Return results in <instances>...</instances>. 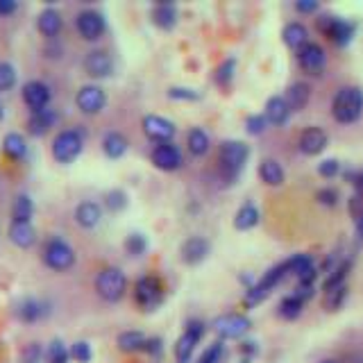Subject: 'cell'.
Returning <instances> with one entry per match:
<instances>
[{"label":"cell","mask_w":363,"mask_h":363,"mask_svg":"<svg viewBox=\"0 0 363 363\" xmlns=\"http://www.w3.org/2000/svg\"><path fill=\"white\" fill-rule=\"evenodd\" d=\"M259 177L261 182H266L268 186H281L284 179H286V173H284V168L277 159H264L259 166Z\"/></svg>","instance_id":"obj_31"},{"label":"cell","mask_w":363,"mask_h":363,"mask_svg":"<svg viewBox=\"0 0 363 363\" xmlns=\"http://www.w3.org/2000/svg\"><path fill=\"white\" fill-rule=\"evenodd\" d=\"M43 354H45V347L37 343V340H32V343L23 347L18 363H43Z\"/></svg>","instance_id":"obj_42"},{"label":"cell","mask_w":363,"mask_h":363,"mask_svg":"<svg viewBox=\"0 0 363 363\" xmlns=\"http://www.w3.org/2000/svg\"><path fill=\"white\" fill-rule=\"evenodd\" d=\"M96 293L105 302H121L128 293V277L121 268H102L96 277Z\"/></svg>","instance_id":"obj_5"},{"label":"cell","mask_w":363,"mask_h":363,"mask_svg":"<svg viewBox=\"0 0 363 363\" xmlns=\"http://www.w3.org/2000/svg\"><path fill=\"white\" fill-rule=\"evenodd\" d=\"M363 113V91L359 86H343L334 96V102H332V116L343 123V125H350V123H357Z\"/></svg>","instance_id":"obj_1"},{"label":"cell","mask_w":363,"mask_h":363,"mask_svg":"<svg viewBox=\"0 0 363 363\" xmlns=\"http://www.w3.org/2000/svg\"><path fill=\"white\" fill-rule=\"evenodd\" d=\"M268 128V121L264 113H252V116H247L245 118V132L247 134H252V136H259V134H264Z\"/></svg>","instance_id":"obj_48"},{"label":"cell","mask_w":363,"mask_h":363,"mask_svg":"<svg viewBox=\"0 0 363 363\" xmlns=\"http://www.w3.org/2000/svg\"><path fill=\"white\" fill-rule=\"evenodd\" d=\"M309 98H311V89L306 82H293L286 89V96H284L291 111H302L306 105H309Z\"/></svg>","instance_id":"obj_28"},{"label":"cell","mask_w":363,"mask_h":363,"mask_svg":"<svg viewBox=\"0 0 363 363\" xmlns=\"http://www.w3.org/2000/svg\"><path fill=\"white\" fill-rule=\"evenodd\" d=\"M41 259H43V264L48 266L50 270L66 272V270H71L75 266L77 255H75L73 245L68 243V241H64L62 236H52V238L45 241Z\"/></svg>","instance_id":"obj_3"},{"label":"cell","mask_w":363,"mask_h":363,"mask_svg":"<svg viewBox=\"0 0 363 363\" xmlns=\"http://www.w3.org/2000/svg\"><path fill=\"white\" fill-rule=\"evenodd\" d=\"M295 9H298L300 14H313V11L320 9V5H318V0H298Z\"/></svg>","instance_id":"obj_54"},{"label":"cell","mask_w":363,"mask_h":363,"mask_svg":"<svg viewBox=\"0 0 363 363\" xmlns=\"http://www.w3.org/2000/svg\"><path fill=\"white\" fill-rule=\"evenodd\" d=\"M68 352H71V359L77 363H91V359H94V350H91L86 340H75V343L68 347Z\"/></svg>","instance_id":"obj_46"},{"label":"cell","mask_w":363,"mask_h":363,"mask_svg":"<svg viewBox=\"0 0 363 363\" xmlns=\"http://www.w3.org/2000/svg\"><path fill=\"white\" fill-rule=\"evenodd\" d=\"M325 62H327V55L323 50V45H318V43L309 41L304 48L298 50V64L306 73H320L325 68Z\"/></svg>","instance_id":"obj_20"},{"label":"cell","mask_w":363,"mask_h":363,"mask_svg":"<svg viewBox=\"0 0 363 363\" xmlns=\"http://www.w3.org/2000/svg\"><path fill=\"white\" fill-rule=\"evenodd\" d=\"M134 300L143 306L145 311H155L159 304L164 302V286L162 281L152 275H145L141 279H136L134 284Z\"/></svg>","instance_id":"obj_7"},{"label":"cell","mask_w":363,"mask_h":363,"mask_svg":"<svg viewBox=\"0 0 363 363\" xmlns=\"http://www.w3.org/2000/svg\"><path fill=\"white\" fill-rule=\"evenodd\" d=\"M204 332H207V325L202 320H189L184 334L179 336V340L175 343V359L177 363H189L193 352H196L198 343L204 338Z\"/></svg>","instance_id":"obj_8"},{"label":"cell","mask_w":363,"mask_h":363,"mask_svg":"<svg viewBox=\"0 0 363 363\" xmlns=\"http://www.w3.org/2000/svg\"><path fill=\"white\" fill-rule=\"evenodd\" d=\"M186 147H189V152H191L193 157H204V155L209 152V147H211L209 134L204 132L202 128H193V130L189 132Z\"/></svg>","instance_id":"obj_34"},{"label":"cell","mask_w":363,"mask_h":363,"mask_svg":"<svg viewBox=\"0 0 363 363\" xmlns=\"http://www.w3.org/2000/svg\"><path fill=\"white\" fill-rule=\"evenodd\" d=\"M313 284H298V289H295V298L298 300H302V302H306V300H311L313 298Z\"/></svg>","instance_id":"obj_53"},{"label":"cell","mask_w":363,"mask_h":363,"mask_svg":"<svg viewBox=\"0 0 363 363\" xmlns=\"http://www.w3.org/2000/svg\"><path fill=\"white\" fill-rule=\"evenodd\" d=\"M75 28L84 41H98L107 30V21L96 9H82L75 16Z\"/></svg>","instance_id":"obj_10"},{"label":"cell","mask_w":363,"mask_h":363,"mask_svg":"<svg viewBox=\"0 0 363 363\" xmlns=\"http://www.w3.org/2000/svg\"><path fill=\"white\" fill-rule=\"evenodd\" d=\"M75 105L77 109L86 113V116H96L107 105V94L105 89L98 86V84H84L82 89L77 91L75 96Z\"/></svg>","instance_id":"obj_13"},{"label":"cell","mask_w":363,"mask_h":363,"mask_svg":"<svg viewBox=\"0 0 363 363\" xmlns=\"http://www.w3.org/2000/svg\"><path fill=\"white\" fill-rule=\"evenodd\" d=\"M32 216H34V200L28 193H21V196H16L14 204H11V220L32 223Z\"/></svg>","instance_id":"obj_35"},{"label":"cell","mask_w":363,"mask_h":363,"mask_svg":"<svg viewBox=\"0 0 363 363\" xmlns=\"http://www.w3.org/2000/svg\"><path fill=\"white\" fill-rule=\"evenodd\" d=\"M150 18L159 30H173L177 26V7L173 3H157L150 11Z\"/></svg>","instance_id":"obj_26"},{"label":"cell","mask_w":363,"mask_h":363,"mask_svg":"<svg viewBox=\"0 0 363 363\" xmlns=\"http://www.w3.org/2000/svg\"><path fill=\"white\" fill-rule=\"evenodd\" d=\"M143 352H147L150 357H159L164 352V343H162V338H145V345H143Z\"/></svg>","instance_id":"obj_52"},{"label":"cell","mask_w":363,"mask_h":363,"mask_svg":"<svg viewBox=\"0 0 363 363\" xmlns=\"http://www.w3.org/2000/svg\"><path fill=\"white\" fill-rule=\"evenodd\" d=\"M241 363H250V359H243V361H241Z\"/></svg>","instance_id":"obj_60"},{"label":"cell","mask_w":363,"mask_h":363,"mask_svg":"<svg viewBox=\"0 0 363 363\" xmlns=\"http://www.w3.org/2000/svg\"><path fill=\"white\" fill-rule=\"evenodd\" d=\"M168 98L170 100H200V91L196 89H184V86H170L168 89Z\"/></svg>","instance_id":"obj_49"},{"label":"cell","mask_w":363,"mask_h":363,"mask_svg":"<svg viewBox=\"0 0 363 363\" xmlns=\"http://www.w3.org/2000/svg\"><path fill=\"white\" fill-rule=\"evenodd\" d=\"M52 313L50 302L39 300V298H23L14 304V315L16 320L26 323V325H34L39 320H45Z\"/></svg>","instance_id":"obj_12"},{"label":"cell","mask_w":363,"mask_h":363,"mask_svg":"<svg viewBox=\"0 0 363 363\" xmlns=\"http://www.w3.org/2000/svg\"><path fill=\"white\" fill-rule=\"evenodd\" d=\"M84 71L94 79H105L113 73V60L107 50H91L84 57Z\"/></svg>","instance_id":"obj_17"},{"label":"cell","mask_w":363,"mask_h":363,"mask_svg":"<svg viewBox=\"0 0 363 363\" xmlns=\"http://www.w3.org/2000/svg\"><path fill=\"white\" fill-rule=\"evenodd\" d=\"M250 157V147L243 141H225L220 145V152H218V166H220V175L227 184L241 175V170Z\"/></svg>","instance_id":"obj_2"},{"label":"cell","mask_w":363,"mask_h":363,"mask_svg":"<svg viewBox=\"0 0 363 363\" xmlns=\"http://www.w3.org/2000/svg\"><path fill=\"white\" fill-rule=\"evenodd\" d=\"M118 350L121 352H128V354H134V352H143L145 345V336L136 329H128V332H121L118 334Z\"/></svg>","instance_id":"obj_36"},{"label":"cell","mask_w":363,"mask_h":363,"mask_svg":"<svg viewBox=\"0 0 363 363\" xmlns=\"http://www.w3.org/2000/svg\"><path fill=\"white\" fill-rule=\"evenodd\" d=\"M3 152L14 159V162H21V159H26L28 155V141L26 136L18 134V132H7L5 139H3Z\"/></svg>","instance_id":"obj_32"},{"label":"cell","mask_w":363,"mask_h":363,"mask_svg":"<svg viewBox=\"0 0 363 363\" xmlns=\"http://www.w3.org/2000/svg\"><path fill=\"white\" fill-rule=\"evenodd\" d=\"M128 193H125L123 189H111L107 191V196H105V204H107V209H111L113 213L116 211H123L125 207H128Z\"/></svg>","instance_id":"obj_44"},{"label":"cell","mask_w":363,"mask_h":363,"mask_svg":"<svg viewBox=\"0 0 363 363\" xmlns=\"http://www.w3.org/2000/svg\"><path fill=\"white\" fill-rule=\"evenodd\" d=\"M320 363H338V361H334V359H325V361H320Z\"/></svg>","instance_id":"obj_59"},{"label":"cell","mask_w":363,"mask_h":363,"mask_svg":"<svg viewBox=\"0 0 363 363\" xmlns=\"http://www.w3.org/2000/svg\"><path fill=\"white\" fill-rule=\"evenodd\" d=\"M64 28V18L55 7H45L37 16V30L43 34L45 39H55Z\"/></svg>","instance_id":"obj_25"},{"label":"cell","mask_w":363,"mask_h":363,"mask_svg":"<svg viewBox=\"0 0 363 363\" xmlns=\"http://www.w3.org/2000/svg\"><path fill=\"white\" fill-rule=\"evenodd\" d=\"M241 352H243V354H245V359H252V357H257L259 347H257V343H255V340H245V343L241 345Z\"/></svg>","instance_id":"obj_56"},{"label":"cell","mask_w":363,"mask_h":363,"mask_svg":"<svg viewBox=\"0 0 363 363\" xmlns=\"http://www.w3.org/2000/svg\"><path fill=\"white\" fill-rule=\"evenodd\" d=\"M209 250H211V243L204 236H191V238H186L184 243H182L179 255H182V261H184V264L198 266L200 261L207 259Z\"/></svg>","instance_id":"obj_19"},{"label":"cell","mask_w":363,"mask_h":363,"mask_svg":"<svg viewBox=\"0 0 363 363\" xmlns=\"http://www.w3.org/2000/svg\"><path fill=\"white\" fill-rule=\"evenodd\" d=\"M281 39H284V43H286L291 50L298 52L300 48H304V45L309 43V32H306V28L302 26V23L293 21V23H289V26L281 30Z\"/></svg>","instance_id":"obj_30"},{"label":"cell","mask_w":363,"mask_h":363,"mask_svg":"<svg viewBox=\"0 0 363 363\" xmlns=\"http://www.w3.org/2000/svg\"><path fill=\"white\" fill-rule=\"evenodd\" d=\"M318 173H320V177L325 179H332L340 173V164L338 159H325V162L318 164Z\"/></svg>","instance_id":"obj_50"},{"label":"cell","mask_w":363,"mask_h":363,"mask_svg":"<svg viewBox=\"0 0 363 363\" xmlns=\"http://www.w3.org/2000/svg\"><path fill=\"white\" fill-rule=\"evenodd\" d=\"M82 150H84V136L77 130L57 132V136L52 139V145H50L52 159L57 164H64V166L73 164L75 159L82 155Z\"/></svg>","instance_id":"obj_4"},{"label":"cell","mask_w":363,"mask_h":363,"mask_svg":"<svg viewBox=\"0 0 363 363\" xmlns=\"http://www.w3.org/2000/svg\"><path fill=\"white\" fill-rule=\"evenodd\" d=\"M289 275V268H286V261L284 264H277L272 266L268 272H264V277H261L257 284H252L247 291H245V306H257L259 302H264L268 295L272 293V289H277L281 279Z\"/></svg>","instance_id":"obj_6"},{"label":"cell","mask_w":363,"mask_h":363,"mask_svg":"<svg viewBox=\"0 0 363 363\" xmlns=\"http://www.w3.org/2000/svg\"><path fill=\"white\" fill-rule=\"evenodd\" d=\"M128 136L111 130L107 132L105 136H102V152H105V157L109 159H121L125 152H128Z\"/></svg>","instance_id":"obj_29"},{"label":"cell","mask_w":363,"mask_h":363,"mask_svg":"<svg viewBox=\"0 0 363 363\" xmlns=\"http://www.w3.org/2000/svg\"><path fill=\"white\" fill-rule=\"evenodd\" d=\"M71 361V352H68V345L62 338H52L48 347H45L43 354V363H68Z\"/></svg>","instance_id":"obj_37"},{"label":"cell","mask_w":363,"mask_h":363,"mask_svg":"<svg viewBox=\"0 0 363 363\" xmlns=\"http://www.w3.org/2000/svg\"><path fill=\"white\" fill-rule=\"evenodd\" d=\"M250 327H252V320H250L245 313H225L213 320V332L223 340L243 338L250 332Z\"/></svg>","instance_id":"obj_9"},{"label":"cell","mask_w":363,"mask_h":363,"mask_svg":"<svg viewBox=\"0 0 363 363\" xmlns=\"http://www.w3.org/2000/svg\"><path fill=\"white\" fill-rule=\"evenodd\" d=\"M286 268L289 272H293V275L298 277L300 284H313L318 279V268L311 255H293L286 261Z\"/></svg>","instance_id":"obj_21"},{"label":"cell","mask_w":363,"mask_h":363,"mask_svg":"<svg viewBox=\"0 0 363 363\" xmlns=\"http://www.w3.org/2000/svg\"><path fill=\"white\" fill-rule=\"evenodd\" d=\"M141 125H143V132L147 139H152L157 143H170L177 132L173 123L164 116H157V113H147V116H143Z\"/></svg>","instance_id":"obj_15"},{"label":"cell","mask_w":363,"mask_h":363,"mask_svg":"<svg viewBox=\"0 0 363 363\" xmlns=\"http://www.w3.org/2000/svg\"><path fill=\"white\" fill-rule=\"evenodd\" d=\"M5 121V105H3V100H0V123Z\"/></svg>","instance_id":"obj_58"},{"label":"cell","mask_w":363,"mask_h":363,"mask_svg":"<svg viewBox=\"0 0 363 363\" xmlns=\"http://www.w3.org/2000/svg\"><path fill=\"white\" fill-rule=\"evenodd\" d=\"M264 116H266L268 125H277V128L289 121L291 109L286 105V100H284V96H272V98H268Z\"/></svg>","instance_id":"obj_27"},{"label":"cell","mask_w":363,"mask_h":363,"mask_svg":"<svg viewBox=\"0 0 363 363\" xmlns=\"http://www.w3.org/2000/svg\"><path fill=\"white\" fill-rule=\"evenodd\" d=\"M18 11L16 0H0V16H11Z\"/></svg>","instance_id":"obj_55"},{"label":"cell","mask_w":363,"mask_h":363,"mask_svg":"<svg viewBox=\"0 0 363 363\" xmlns=\"http://www.w3.org/2000/svg\"><path fill=\"white\" fill-rule=\"evenodd\" d=\"M21 98H23V102L28 105L30 111H39V109L50 107L52 91H50L48 84L41 82V79H30V82L23 84Z\"/></svg>","instance_id":"obj_14"},{"label":"cell","mask_w":363,"mask_h":363,"mask_svg":"<svg viewBox=\"0 0 363 363\" xmlns=\"http://www.w3.org/2000/svg\"><path fill=\"white\" fill-rule=\"evenodd\" d=\"M75 223L82 227V230H94V227H98L100 218H102V209L100 204L94 202V200H84L79 202L75 207Z\"/></svg>","instance_id":"obj_24"},{"label":"cell","mask_w":363,"mask_h":363,"mask_svg":"<svg viewBox=\"0 0 363 363\" xmlns=\"http://www.w3.org/2000/svg\"><path fill=\"white\" fill-rule=\"evenodd\" d=\"M234 73H236V60L234 57H227V60L216 68V84L230 86L234 79Z\"/></svg>","instance_id":"obj_40"},{"label":"cell","mask_w":363,"mask_h":363,"mask_svg":"<svg viewBox=\"0 0 363 363\" xmlns=\"http://www.w3.org/2000/svg\"><path fill=\"white\" fill-rule=\"evenodd\" d=\"M357 234H359V236L363 238V211H361V213L357 216Z\"/></svg>","instance_id":"obj_57"},{"label":"cell","mask_w":363,"mask_h":363,"mask_svg":"<svg viewBox=\"0 0 363 363\" xmlns=\"http://www.w3.org/2000/svg\"><path fill=\"white\" fill-rule=\"evenodd\" d=\"M259 218H261L259 209L255 207L252 202H245L243 207L236 211V216H234V227H236L238 232H247V230H252V227L259 225Z\"/></svg>","instance_id":"obj_33"},{"label":"cell","mask_w":363,"mask_h":363,"mask_svg":"<svg viewBox=\"0 0 363 363\" xmlns=\"http://www.w3.org/2000/svg\"><path fill=\"white\" fill-rule=\"evenodd\" d=\"M318 28H320V32L325 34V37H329L336 45H340V48L347 45L352 41V37H354V23L329 16V14L318 18Z\"/></svg>","instance_id":"obj_11"},{"label":"cell","mask_w":363,"mask_h":363,"mask_svg":"<svg viewBox=\"0 0 363 363\" xmlns=\"http://www.w3.org/2000/svg\"><path fill=\"white\" fill-rule=\"evenodd\" d=\"M9 241L14 243L21 250H30L34 243H37V230H34L32 223H16L11 220L9 223V230H7Z\"/></svg>","instance_id":"obj_23"},{"label":"cell","mask_w":363,"mask_h":363,"mask_svg":"<svg viewBox=\"0 0 363 363\" xmlns=\"http://www.w3.org/2000/svg\"><path fill=\"white\" fill-rule=\"evenodd\" d=\"M302 306H304V302L298 300V298H295V295L291 293V295H286V298H284V300L279 302L277 313L284 318V320H295V318H300Z\"/></svg>","instance_id":"obj_38"},{"label":"cell","mask_w":363,"mask_h":363,"mask_svg":"<svg viewBox=\"0 0 363 363\" xmlns=\"http://www.w3.org/2000/svg\"><path fill=\"white\" fill-rule=\"evenodd\" d=\"M18 82V73L16 68L11 66L9 62H0V94H5V91H11Z\"/></svg>","instance_id":"obj_41"},{"label":"cell","mask_w":363,"mask_h":363,"mask_svg":"<svg viewBox=\"0 0 363 363\" xmlns=\"http://www.w3.org/2000/svg\"><path fill=\"white\" fill-rule=\"evenodd\" d=\"M345 298H347V286H345V284H340V286L325 293V306L329 311H336V309L343 306Z\"/></svg>","instance_id":"obj_43"},{"label":"cell","mask_w":363,"mask_h":363,"mask_svg":"<svg viewBox=\"0 0 363 363\" xmlns=\"http://www.w3.org/2000/svg\"><path fill=\"white\" fill-rule=\"evenodd\" d=\"M145 250H147V241L143 234H130L125 238V252L130 257H141Z\"/></svg>","instance_id":"obj_47"},{"label":"cell","mask_w":363,"mask_h":363,"mask_svg":"<svg viewBox=\"0 0 363 363\" xmlns=\"http://www.w3.org/2000/svg\"><path fill=\"white\" fill-rule=\"evenodd\" d=\"M315 200L325 204V207H336V202H338V191L336 189H320L315 193Z\"/></svg>","instance_id":"obj_51"},{"label":"cell","mask_w":363,"mask_h":363,"mask_svg":"<svg viewBox=\"0 0 363 363\" xmlns=\"http://www.w3.org/2000/svg\"><path fill=\"white\" fill-rule=\"evenodd\" d=\"M152 164L159 170H166V173H173V170H179L182 164H184V157H182V150L173 143H159L152 147Z\"/></svg>","instance_id":"obj_16"},{"label":"cell","mask_w":363,"mask_h":363,"mask_svg":"<svg viewBox=\"0 0 363 363\" xmlns=\"http://www.w3.org/2000/svg\"><path fill=\"white\" fill-rule=\"evenodd\" d=\"M350 268H352V261H340V264L332 272H329L327 279H325V293L336 289V286H340V284H345V277H347Z\"/></svg>","instance_id":"obj_39"},{"label":"cell","mask_w":363,"mask_h":363,"mask_svg":"<svg viewBox=\"0 0 363 363\" xmlns=\"http://www.w3.org/2000/svg\"><path fill=\"white\" fill-rule=\"evenodd\" d=\"M57 123H60V113H57V109H52V107H45V109H39V111H30L28 132H30V136H37V139H41V136L48 134Z\"/></svg>","instance_id":"obj_18"},{"label":"cell","mask_w":363,"mask_h":363,"mask_svg":"<svg viewBox=\"0 0 363 363\" xmlns=\"http://www.w3.org/2000/svg\"><path fill=\"white\" fill-rule=\"evenodd\" d=\"M327 132L323 128H306L302 134H300V152L306 155V157H315L320 155L325 147H327Z\"/></svg>","instance_id":"obj_22"},{"label":"cell","mask_w":363,"mask_h":363,"mask_svg":"<svg viewBox=\"0 0 363 363\" xmlns=\"http://www.w3.org/2000/svg\"><path fill=\"white\" fill-rule=\"evenodd\" d=\"M223 359H225V343L223 340H216V343H211L202 352L198 363H223Z\"/></svg>","instance_id":"obj_45"}]
</instances>
